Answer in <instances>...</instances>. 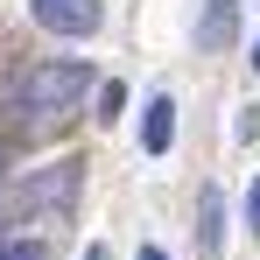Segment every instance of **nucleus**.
<instances>
[{
    "instance_id": "nucleus-4",
    "label": "nucleus",
    "mask_w": 260,
    "mask_h": 260,
    "mask_svg": "<svg viewBox=\"0 0 260 260\" xmlns=\"http://www.w3.org/2000/svg\"><path fill=\"white\" fill-rule=\"evenodd\" d=\"M169 141H176V99L155 91V99L141 106V148H148V155H169Z\"/></svg>"
},
{
    "instance_id": "nucleus-3",
    "label": "nucleus",
    "mask_w": 260,
    "mask_h": 260,
    "mask_svg": "<svg viewBox=\"0 0 260 260\" xmlns=\"http://www.w3.org/2000/svg\"><path fill=\"white\" fill-rule=\"evenodd\" d=\"M28 14L49 36H99V21H106L99 0H28Z\"/></svg>"
},
{
    "instance_id": "nucleus-8",
    "label": "nucleus",
    "mask_w": 260,
    "mask_h": 260,
    "mask_svg": "<svg viewBox=\"0 0 260 260\" xmlns=\"http://www.w3.org/2000/svg\"><path fill=\"white\" fill-rule=\"evenodd\" d=\"M0 260H49L43 239H0Z\"/></svg>"
},
{
    "instance_id": "nucleus-5",
    "label": "nucleus",
    "mask_w": 260,
    "mask_h": 260,
    "mask_svg": "<svg viewBox=\"0 0 260 260\" xmlns=\"http://www.w3.org/2000/svg\"><path fill=\"white\" fill-rule=\"evenodd\" d=\"M218 239H225V190H204V197H197V253L204 260H218Z\"/></svg>"
},
{
    "instance_id": "nucleus-11",
    "label": "nucleus",
    "mask_w": 260,
    "mask_h": 260,
    "mask_svg": "<svg viewBox=\"0 0 260 260\" xmlns=\"http://www.w3.org/2000/svg\"><path fill=\"white\" fill-rule=\"evenodd\" d=\"M141 260H169V253H162V246H141Z\"/></svg>"
},
{
    "instance_id": "nucleus-12",
    "label": "nucleus",
    "mask_w": 260,
    "mask_h": 260,
    "mask_svg": "<svg viewBox=\"0 0 260 260\" xmlns=\"http://www.w3.org/2000/svg\"><path fill=\"white\" fill-rule=\"evenodd\" d=\"M253 71H260V43H253Z\"/></svg>"
},
{
    "instance_id": "nucleus-6",
    "label": "nucleus",
    "mask_w": 260,
    "mask_h": 260,
    "mask_svg": "<svg viewBox=\"0 0 260 260\" xmlns=\"http://www.w3.org/2000/svg\"><path fill=\"white\" fill-rule=\"evenodd\" d=\"M218 36H232V0H211V7H204V21H197V43L211 49Z\"/></svg>"
},
{
    "instance_id": "nucleus-2",
    "label": "nucleus",
    "mask_w": 260,
    "mask_h": 260,
    "mask_svg": "<svg viewBox=\"0 0 260 260\" xmlns=\"http://www.w3.org/2000/svg\"><path fill=\"white\" fill-rule=\"evenodd\" d=\"M78 197V162H56V169H36L14 197H7V218H43V211H63Z\"/></svg>"
},
{
    "instance_id": "nucleus-7",
    "label": "nucleus",
    "mask_w": 260,
    "mask_h": 260,
    "mask_svg": "<svg viewBox=\"0 0 260 260\" xmlns=\"http://www.w3.org/2000/svg\"><path fill=\"white\" fill-rule=\"evenodd\" d=\"M120 113H127V85H120V78H113V85L99 91V120H106V127H113V120H120Z\"/></svg>"
},
{
    "instance_id": "nucleus-1",
    "label": "nucleus",
    "mask_w": 260,
    "mask_h": 260,
    "mask_svg": "<svg viewBox=\"0 0 260 260\" xmlns=\"http://www.w3.org/2000/svg\"><path fill=\"white\" fill-rule=\"evenodd\" d=\"M85 85H91L85 56H43V63H28V71L7 78V106L21 120H49V113H71L85 99Z\"/></svg>"
},
{
    "instance_id": "nucleus-10",
    "label": "nucleus",
    "mask_w": 260,
    "mask_h": 260,
    "mask_svg": "<svg viewBox=\"0 0 260 260\" xmlns=\"http://www.w3.org/2000/svg\"><path fill=\"white\" fill-rule=\"evenodd\" d=\"M85 260H113V246H106V239H99V246H85Z\"/></svg>"
},
{
    "instance_id": "nucleus-9",
    "label": "nucleus",
    "mask_w": 260,
    "mask_h": 260,
    "mask_svg": "<svg viewBox=\"0 0 260 260\" xmlns=\"http://www.w3.org/2000/svg\"><path fill=\"white\" fill-rule=\"evenodd\" d=\"M246 232L260 239V176H253V197H246Z\"/></svg>"
}]
</instances>
